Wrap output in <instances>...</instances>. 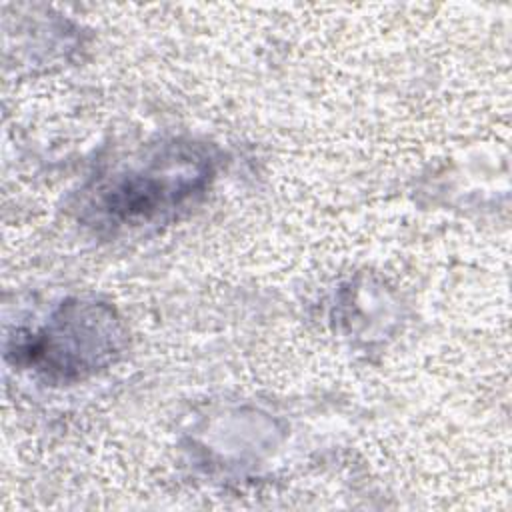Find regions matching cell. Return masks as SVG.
I'll return each mask as SVG.
<instances>
[{"mask_svg":"<svg viewBox=\"0 0 512 512\" xmlns=\"http://www.w3.org/2000/svg\"><path fill=\"white\" fill-rule=\"evenodd\" d=\"M210 176L212 160L202 146L172 142L100 186L96 212L110 224L138 226L202 194Z\"/></svg>","mask_w":512,"mask_h":512,"instance_id":"1","label":"cell"},{"mask_svg":"<svg viewBox=\"0 0 512 512\" xmlns=\"http://www.w3.org/2000/svg\"><path fill=\"white\" fill-rule=\"evenodd\" d=\"M112 314L100 306H64L40 334L22 348L28 360L62 376H80L94 370L116 350Z\"/></svg>","mask_w":512,"mask_h":512,"instance_id":"2","label":"cell"}]
</instances>
